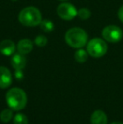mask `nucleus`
Here are the masks:
<instances>
[{
	"instance_id": "obj_7",
	"label": "nucleus",
	"mask_w": 123,
	"mask_h": 124,
	"mask_svg": "<svg viewBox=\"0 0 123 124\" xmlns=\"http://www.w3.org/2000/svg\"><path fill=\"white\" fill-rule=\"evenodd\" d=\"M12 84L11 72L6 67L0 66V88L7 89Z\"/></svg>"
},
{
	"instance_id": "obj_9",
	"label": "nucleus",
	"mask_w": 123,
	"mask_h": 124,
	"mask_svg": "<svg viewBox=\"0 0 123 124\" xmlns=\"http://www.w3.org/2000/svg\"><path fill=\"white\" fill-rule=\"evenodd\" d=\"M107 116L101 110H96L90 116L91 124H107Z\"/></svg>"
},
{
	"instance_id": "obj_5",
	"label": "nucleus",
	"mask_w": 123,
	"mask_h": 124,
	"mask_svg": "<svg viewBox=\"0 0 123 124\" xmlns=\"http://www.w3.org/2000/svg\"><path fill=\"white\" fill-rule=\"evenodd\" d=\"M102 36L108 42L116 43L122 39L123 31L116 25H108L102 31Z\"/></svg>"
},
{
	"instance_id": "obj_10",
	"label": "nucleus",
	"mask_w": 123,
	"mask_h": 124,
	"mask_svg": "<svg viewBox=\"0 0 123 124\" xmlns=\"http://www.w3.org/2000/svg\"><path fill=\"white\" fill-rule=\"evenodd\" d=\"M33 49V42L30 39H22L17 44V50L20 53L25 55L28 54Z\"/></svg>"
},
{
	"instance_id": "obj_21",
	"label": "nucleus",
	"mask_w": 123,
	"mask_h": 124,
	"mask_svg": "<svg viewBox=\"0 0 123 124\" xmlns=\"http://www.w3.org/2000/svg\"><path fill=\"white\" fill-rule=\"evenodd\" d=\"M12 1H13V2H16L17 0H12Z\"/></svg>"
},
{
	"instance_id": "obj_2",
	"label": "nucleus",
	"mask_w": 123,
	"mask_h": 124,
	"mask_svg": "<svg viewBox=\"0 0 123 124\" xmlns=\"http://www.w3.org/2000/svg\"><path fill=\"white\" fill-rule=\"evenodd\" d=\"M18 19L20 24L28 27L39 25L42 21L41 13L37 8L33 6L23 8L19 14Z\"/></svg>"
},
{
	"instance_id": "obj_14",
	"label": "nucleus",
	"mask_w": 123,
	"mask_h": 124,
	"mask_svg": "<svg viewBox=\"0 0 123 124\" xmlns=\"http://www.w3.org/2000/svg\"><path fill=\"white\" fill-rule=\"evenodd\" d=\"M41 28L45 32H51L54 30V24L50 20H44L40 24Z\"/></svg>"
},
{
	"instance_id": "obj_19",
	"label": "nucleus",
	"mask_w": 123,
	"mask_h": 124,
	"mask_svg": "<svg viewBox=\"0 0 123 124\" xmlns=\"http://www.w3.org/2000/svg\"><path fill=\"white\" fill-rule=\"evenodd\" d=\"M117 15H118V18L119 20H121V21L123 23V5L122 7H121L120 8H119L118 10V14H117Z\"/></svg>"
},
{
	"instance_id": "obj_22",
	"label": "nucleus",
	"mask_w": 123,
	"mask_h": 124,
	"mask_svg": "<svg viewBox=\"0 0 123 124\" xmlns=\"http://www.w3.org/2000/svg\"><path fill=\"white\" fill-rule=\"evenodd\" d=\"M60 1H67V0H60Z\"/></svg>"
},
{
	"instance_id": "obj_17",
	"label": "nucleus",
	"mask_w": 123,
	"mask_h": 124,
	"mask_svg": "<svg viewBox=\"0 0 123 124\" xmlns=\"http://www.w3.org/2000/svg\"><path fill=\"white\" fill-rule=\"evenodd\" d=\"M35 43H36V46L43 47V46H45L47 44V38L45 36L39 35V36H36V39H35Z\"/></svg>"
},
{
	"instance_id": "obj_20",
	"label": "nucleus",
	"mask_w": 123,
	"mask_h": 124,
	"mask_svg": "<svg viewBox=\"0 0 123 124\" xmlns=\"http://www.w3.org/2000/svg\"><path fill=\"white\" fill-rule=\"evenodd\" d=\"M110 124H123V123H121V122H114V123H112Z\"/></svg>"
},
{
	"instance_id": "obj_18",
	"label": "nucleus",
	"mask_w": 123,
	"mask_h": 124,
	"mask_svg": "<svg viewBox=\"0 0 123 124\" xmlns=\"http://www.w3.org/2000/svg\"><path fill=\"white\" fill-rule=\"evenodd\" d=\"M14 77L18 80H21L22 78H24V74H23V72H22L21 69H15Z\"/></svg>"
},
{
	"instance_id": "obj_15",
	"label": "nucleus",
	"mask_w": 123,
	"mask_h": 124,
	"mask_svg": "<svg viewBox=\"0 0 123 124\" xmlns=\"http://www.w3.org/2000/svg\"><path fill=\"white\" fill-rule=\"evenodd\" d=\"M14 124H28L27 116L22 113H18L14 117Z\"/></svg>"
},
{
	"instance_id": "obj_1",
	"label": "nucleus",
	"mask_w": 123,
	"mask_h": 124,
	"mask_svg": "<svg viewBox=\"0 0 123 124\" xmlns=\"http://www.w3.org/2000/svg\"><path fill=\"white\" fill-rule=\"evenodd\" d=\"M6 102L13 111H20L26 106L27 95L22 89L13 88L6 94Z\"/></svg>"
},
{
	"instance_id": "obj_3",
	"label": "nucleus",
	"mask_w": 123,
	"mask_h": 124,
	"mask_svg": "<svg viewBox=\"0 0 123 124\" xmlns=\"http://www.w3.org/2000/svg\"><path fill=\"white\" fill-rule=\"evenodd\" d=\"M65 41L71 47L82 48L87 44L88 35L86 31L81 28H71L66 32Z\"/></svg>"
},
{
	"instance_id": "obj_8",
	"label": "nucleus",
	"mask_w": 123,
	"mask_h": 124,
	"mask_svg": "<svg viewBox=\"0 0 123 124\" xmlns=\"http://www.w3.org/2000/svg\"><path fill=\"white\" fill-rule=\"evenodd\" d=\"M15 45L11 40H3L0 42V52L4 56H11L14 53Z\"/></svg>"
},
{
	"instance_id": "obj_13",
	"label": "nucleus",
	"mask_w": 123,
	"mask_h": 124,
	"mask_svg": "<svg viewBox=\"0 0 123 124\" xmlns=\"http://www.w3.org/2000/svg\"><path fill=\"white\" fill-rule=\"evenodd\" d=\"M12 118H13V110L12 109H4L0 113V120L3 123H8L11 121Z\"/></svg>"
},
{
	"instance_id": "obj_12",
	"label": "nucleus",
	"mask_w": 123,
	"mask_h": 124,
	"mask_svg": "<svg viewBox=\"0 0 123 124\" xmlns=\"http://www.w3.org/2000/svg\"><path fill=\"white\" fill-rule=\"evenodd\" d=\"M88 55H89V53H88L87 51L79 48V50L74 54V57H75V60L77 61L78 62L83 63V62H85L86 61H87Z\"/></svg>"
},
{
	"instance_id": "obj_6",
	"label": "nucleus",
	"mask_w": 123,
	"mask_h": 124,
	"mask_svg": "<svg viewBox=\"0 0 123 124\" xmlns=\"http://www.w3.org/2000/svg\"><path fill=\"white\" fill-rule=\"evenodd\" d=\"M57 12L58 16L64 20H72L78 15L77 8L69 3H62L59 4Z\"/></svg>"
},
{
	"instance_id": "obj_11",
	"label": "nucleus",
	"mask_w": 123,
	"mask_h": 124,
	"mask_svg": "<svg viewBox=\"0 0 123 124\" xmlns=\"http://www.w3.org/2000/svg\"><path fill=\"white\" fill-rule=\"evenodd\" d=\"M11 64L14 69H23L26 65V59L21 53H15L11 58Z\"/></svg>"
},
{
	"instance_id": "obj_4",
	"label": "nucleus",
	"mask_w": 123,
	"mask_h": 124,
	"mask_svg": "<svg viewBox=\"0 0 123 124\" xmlns=\"http://www.w3.org/2000/svg\"><path fill=\"white\" fill-rule=\"evenodd\" d=\"M108 50L107 44L100 38H94L87 44V52L91 57L99 58L105 55Z\"/></svg>"
},
{
	"instance_id": "obj_16",
	"label": "nucleus",
	"mask_w": 123,
	"mask_h": 124,
	"mask_svg": "<svg viewBox=\"0 0 123 124\" xmlns=\"http://www.w3.org/2000/svg\"><path fill=\"white\" fill-rule=\"evenodd\" d=\"M78 15L80 19L85 20H88L91 16V12L89 8H82L78 11Z\"/></svg>"
}]
</instances>
